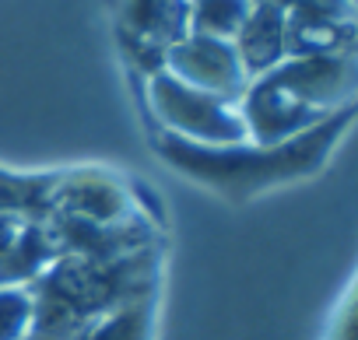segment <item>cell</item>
<instances>
[{
	"instance_id": "obj_12",
	"label": "cell",
	"mask_w": 358,
	"mask_h": 340,
	"mask_svg": "<svg viewBox=\"0 0 358 340\" xmlns=\"http://www.w3.org/2000/svg\"><path fill=\"white\" fill-rule=\"evenodd\" d=\"M144 337H148V302L109 312L106 319L92 323L78 340H144Z\"/></svg>"
},
{
	"instance_id": "obj_4",
	"label": "cell",
	"mask_w": 358,
	"mask_h": 340,
	"mask_svg": "<svg viewBox=\"0 0 358 340\" xmlns=\"http://www.w3.org/2000/svg\"><path fill=\"white\" fill-rule=\"evenodd\" d=\"M295 102L299 109L327 119L355 105V53H316V57H285L274 71L253 77Z\"/></svg>"
},
{
	"instance_id": "obj_13",
	"label": "cell",
	"mask_w": 358,
	"mask_h": 340,
	"mask_svg": "<svg viewBox=\"0 0 358 340\" xmlns=\"http://www.w3.org/2000/svg\"><path fill=\"white\" fill-rule=\"evenodd\" d=\"M32 295L29 288H0V340H29Z\"/></svg>"
},
{
	"instance_id": "obj_5",
	"label": "cell",
	"mask_w": 358,
	"mask_h": 340,
	"mask_svg": "<svg viewBox=\"0 0 358 340\" xmlns=\"http://www.w3.org/2000/svg\"><path fill=\"white\" fill-rule=\"evenodd\" d=\"M162 71H169L172 77H179L190 88L218 95L232 105H239V98L250 84L232 43L211 39V36H194V32H187L183 39H176L172 46L162 50Z\"/></svg>"
},
{
	"instance_id": "obj_7",
	"label": "cell",
	"mask_w": 358,
	"mask_h": 340,
	"mask_svg": "<svg viewBox=\"0 0 358 340\" xmlns=\"http://www.w3.org/2000/svg\"><path fill=\"white\" fill-rule=\"evenodd\" d=\"M53 214H71V218H85V221H102V225H116V221H134L137 207L127 193L123 183H116L106 172H74L57 179L53 186Z\"/></svg>"
},
{
	"instance_id": "obj_3",
	"label": "cell",
	"mask_w": 358,
	"mask_h": 340,
	"mask_svg": "<svg viewBox=\"0 0 358 340\" xmlns=\"http://www.w3.org/2000/svg\"><path fill=\"white\" fill-rule=\"evenodd\" d=\"M148 98L165 126V133L190 140V144H208V147H225V144H243L246 123L239 116V105L208 95L201 88H190L169 71H155L148 81Z\"/></svg>"
},
{
	"instance_id": "obj_6",
	"label": "cell",
	"mask_w": 358,
	"mask_h": 340,
	"mask_svg": "<svg viewBox=\"0 0 358 340\" xmlns=\"http://www.w3.org/2000/svg\"><path fill=\"white\" fill-rule=\"evenodd\" d=\"M46 228L60 249V256H81V260H116L127 253H141L151 246V232L144 228L141 218L134 221H85L71 214H50Z\"/></svg>"
},
{
	"instance_id": "obj_8",
	"label": "cell",
	"mask_w": 358,
	"mask_h": 340,
	"mask_svg": "<svg viewBox=\"0 0 358 340\" xmlns=\"http://www.w3.org/2000/svg\"><path fill=\"white\" fill-rule=\"evenodd\" d=\"M236 57L246 71V77H260L267 71H274L288 53H285V11L274 4H260L253 0V8L243 22V29L232 39Z\"/></svg>"
},
{
	"instance_id": "obj_9",
	"label": "cell",
	"mask_w": 358,
	"mask_h": 340,
	"mask_svg": "<svg viewBox=\"0 0 358 340\" xmlns=\"http://www.w3.org/2000/svg\"><path fill=\"white\" fill-rule=\"evenodd\" d=\"M57 260H60V249L46 221H22L8 249L0 253V288H29Z\"/></svg>"
},
{
	"instance_id": "obj_2",
	"label": "cell",
	"mask_w": 358,
	"mask_h": 340,
	"mask_svg": "<svg viewBox=\"0 0 358 340\" xmlns=\"http://www.w3.org/2000/svg\"><path fill=\"white\" fill-rule=\"evenodd\" d=\"M151 284H155L151 246L116 260L60 256L39 281L29 284L32 295L29 340H78L92 323L106 319L109 312L148 302Z\"/></svg>"
},
{
	"instance_id": "obj_1",
	"label": "cell",
	"mask_w": 358,
	"mask_h": 340,
	"mask_svg": "<svg viewBox=\"0 0 358 340\" xmlns=\"http://www.w3.org/2000/svg\"><path fill=\"white\" fill-rule=\"evenodd\" d=\"M355 105L334 112L330 119L316 123L313 130L281 140V144H225V147H208V144H190L165 133L158 140V154L183 172L187 179H197L225 197H257L278 183H295L327 161L341 133L351 126Z\"/></svg>"
},
{
	"instance_id": "obj_10",
	"label": "cell",
	"mask_w": 358,
	"mask_h": 340,
	"mask_svg": "<svg viewBox=\"0 0 358 340\" xmlns=\"http://www.w3.org/2000/svg\"><path fill=\"white\" fill-rule=\"evenodd\" d=\"M187 11L190 0H123V22L134 39L158 53L187 36Z\"/></svg>"
},
{
	"instance_id": "obj_11",
	"label": "cell",
	"mask_w": 358,
	"mask_h": 340,
	"mask_svg": "<svg viewBox=\"0 0 358 340\" xmlns=\"http://www.w3.org/2000/svg\"><path fill=\"white\" fill-rule=\"evenodd\" d=\"M250 8H253V0H190L187 32L232 43L236 32L243 29Z\"/></svg>"
}]
</instances>
